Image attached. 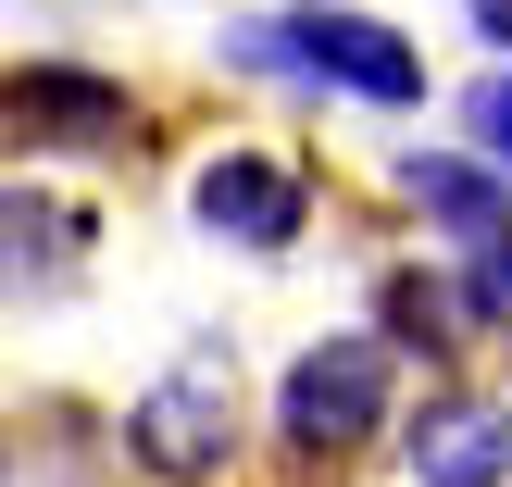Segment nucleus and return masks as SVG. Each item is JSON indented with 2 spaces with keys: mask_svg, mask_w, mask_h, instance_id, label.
I'll list each match as a JSON object with an SVG mask.
<instances>
[{
  "mask_svg": "<svg viewBox=\"0 0 512 487\" xmlns=\"http://www.w3.org/2000/svg\"><path fill=\"white\" fill-rule=\"evenodd\" d=\"M225 50L263 63V75H300V88L375 100V113L425 100V50L400 38V25H375V13H338V0H300V13H275V25H238Z\"/></svg>",
  "mask_w": 512,
  "mask_h": 487,
  "instance_id": "1",
  "label": "nucleus"
},
{
  "mask_svg": "<svg viewBox=\"0 0 512 487\" xmlns=\"http://www.w3.org/2000/svg\"><path fill=\"white\" fill-rule=\"evenodd\" d=\"M388 400H400V363H388L375 325L313 338L288 375H275V450H288V463H350V450L388 438Z\"/></svg>",
  "mask_w": 512,
  "mask_h": 487,
  "instance_id": "2",
  "label": "nucleus"
},
{
  "mask_svg": "<svg viewBox=\"0 0 512 487\" xmlns=\"http://www.w3.org/2000/svg\"><path fill=\"white\" fill-rule=\"evenodd\" d=\"M125 463L150 487H225V463H238V363L188 350L175 375H150L125 400Z\"/></svg>",
  "mask_w": 512,
  "mask_h": 487,
  "instance_id": "3",
  "label": "nucleus"
},
{
  "mask_svg": "<svg viewBox=\"0 0 512 487\" xmlns=\"http://www.w3.org/2000/svg\"><path fill=\"white\" fill-rule=\"evenodd\" d=\"M0 125L25 150H125L138 138V100L113 75H88V63H13L0 75Z\"/></svg>",
  "mask_w": 512,
  "mask_h": 487,
  "instance_id": "4",
  "label": "nucleus"
},
{
  "mask_svg": "<svg viewBox=\"0 0 512 487\" xmlns=\"http://www.w3.org/2000/svg\"><path fill=\"white\" fill-rule=\"evenodd\" d=\"M188 213L213 225V238H238V250H288L300 225H313V175L275 163V150H213V163L188 175Z\"/></svg>",
  "mask_w": 512,
  "mask_h": 487,
  "instance_id": "5",
  "label": "nucleus"
},
{
  "mask_svg": "<svg viewBox=\"0 0 512 487\" xmlns=\"http://www.w3.org/2000/svg\"><path fill=\"white\" fill-rule=\"evenodd\" d=\"M400 463H413V487H512V400L438 388L400 425Z\"/></svg>",
  "mask_w": 512,
  "mask_h": 487,
  "instance_id": "6",
  "label": "nucleus"
},
{
  "mask_svg": "<svg viewBox=\"0 0 512 487\" xmlns=\"http://www.w3.org/2000/svg\"><path fill=\"white\" fill-rule=\"evenodd\" d=\"M100 225L50 188H0V300H63Z\"/></svg>",
  "mask_w": 512,
  "mask_h": 487,
  "instance_id": "7",
  "label": "nucleus"
},
{
  "mask_svg": "<svg viewBox=\"0 0 512 487\" xmlns=\"http://www.w3.org/2000/svg\"><path fill=\"white\" fill-rule=\"evenodd\" d=\"M400 188H413V213H425V225H450L463 250L512 238V188H500L488 163H450V150H413V163H400Z\"/></svg>",
  "mask_w": 512,
  "mask_h": 487,
  "instance_id": "8",
  "label": "nucleus"
},
{
  "mask_svg": "<svg viewBox=\"0 0 512 487\" xmlns=\"http://www.w3.org/2000/svg\"><path fill=\"white\" fill-rule=\"evenodd\" d=\"M375 300H388V313H375L388 350H425V363H438V350L463 338V288H438V275H388Z\"/></svg>",
  "mask_w": 512,
  "mask_h": 487,
  "instance_id": "9",
  "label": "nucleus"
},
{
  "mask_svg": "<svg viewBox=\"0 0 512 487\" xmlns=\"http://www.w3.org/2000/svg\"><path fill=\"white\" fill-rule=\"evenodd\" d=\"M463 313H475V325H512V238L463 250Z\"/></svg>",
  "mask_w": 512,
  "mask_h": 487,
  "instance_id": "10",
  "label": "nucleus"
},
{
  "mask_svg": "<svg viewBox=\"0 0 512 487\" xmlns=\"http://www.w3.org/2000/svg\"><path fill=\"white\" fill-rule=\"evenodd\" d=\"M463 125H475V150H488V175L512 188V75H488V88L463 100Z\"/></svg>",
  "mask_w": 512,
  "mask_h": 487,
  "instance_id": "11",
  "label": "nucleus"
},
{
  "mask_svg": "<svg viewBox=\"0 0 512 487\" xmlns=\"http://www.w3.org/2000/svg\"><path fill=\"white\" fill-rule=\"evenodd\" d=\"M475 25H488V38H500V50H512V0H475Z\"/></svg>",
  "mask_w": 512,
  "mask_h": 487,
  "instance_id": "12",
  "label": "nucleus"
},
{
  "mask_svg": "<svg viewBox=\"0 0 512 487\" xmlns=\"http://www.w3.org/2000/svg\"><path fill=\"white\" fill-rule=\"evenodd\" d=\"M0 487H13V475H0Z\"/></svg>",
  "mask_w": 512,
  "mask_h": 487,
  "instance_id": "13",
  "label": "nucleus"
}]
</instances>
